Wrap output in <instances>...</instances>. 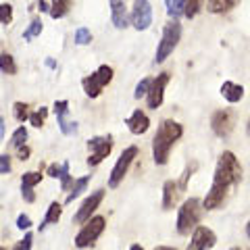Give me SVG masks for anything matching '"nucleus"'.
<instances>
[{
    "mask_svg": "<svg viewBox=\"0 0 250 250\" xmlns=\"http://www.w3.org/2000/svg\"><path fill=\"white\" fill-rule=\"evenodd\" d=\"M233 125H236V117L229 108H221V111H215L213 117H210V129L217 138H229L233 131Z\"/></svg>",
    "mask_w": 250,
    "mask_h": 250,
    "instance_id": "1a4fd4ad",
    "label": "nucleus"
},
{
    "mask_svg": "<svg viewBox=\"0 0 250 250\" xmlns=\"http://www.w3.org/2000/svg\"><path fill=\"white\" fill-rule=\"evenodd\" d=\"M31 242H34V233L27 231V233H25V238L19 240L17 244L13 246V250H31Z\"/></svg>",
    "mask_w": 250,
    "mask_h": 250,
    "instance_id": "c9c22d12",
    "label": "nucleus"
},
{
    "mask_svg": "<svg viewBox=\"0 0 250 250\" xmlns=\"http://www.w3.org/2000/svg\"><path fill=\"white\" fill-rule=\"evenodd\" d=\"M73 0H52L50 2V17L52 19H62L71 9Z\"/></svg>",
    "mask_w": 250,
    "mask_h": 250,
    "instance_id": "412c9836",
    "label": "nucleus"
},
{
    "mask_svg": "<svg viewBox=\"0 0 250 250\" xmlns=\"http://www.w3.org/2000/svg\"><path fill=\"white\" fill-rule=\"evenodd\" d=\"M21 196L25 202H36V194H34V188H21Z\"/></svg>",
    "mask_w": 250,
    "mask_h": 250,
    "instance_id": "58836bf2",
    "label": "nucleus"
},
{
    "mask_svg": "<svg viewBox=\"0 0 250 250\" xmlns=\"http://www.w3.org/2000/svg\"><path fill=\"white\" fill-rule=\"evenodd\" d=\"M17 228H19L21 231H27V229L31 228V219H29L27 215H19V217H17Z\"/></svg>",
    "mask_w": 250,
    "mask_h": 250,
    "instance_id": "4c0bfd02",
    "label": "nucleus"
},
{
    "mask_svg": "<svg viewBox=\"0 0 250 250\" xmlns=\"http://www.w3.org/2000/svg\"><path fill=\"white\" fill-rule=\"evenodd\" d=\"M165 6H167V15L175 21L186 13V0H165Z\"/></svg>",
    "mask_w": 250,
    "mask_h": 250,
    "instance_id": "4be33fe9",
    "label": "nucleus"
},
{
    "mask_svg": "<svg viewBox=\"0 0 250 250\" xmlns=\"http://www.w3.org/2000/svg\"><path fill=\"white\" fill-rule=\"evenodd\" d=\"M125 125H127V129L131 131L134 136H142L148 131V127H150V119H148V115L144 111H134L127 119H125Z\"/></svg>",
    "mask_w": 250,
    "mask_h": 250,
    "instance_id": "dca6fc26",
    "label": "nucleus"
},
{
    "mask_svg": "<svg viewBox=\"0 0 250 250\" xmlns=\"http://www.w3.org/2000/svg\"><path fill=\"white\" fill-rule=\"evenodd\" d=\"M184 186L175 182V179H167L163 184V208L169 210V208H175L179 205V200L184 196Z\"/></svg>",
    "mask_w": 250,
    "mask_h": 250,
    "instance_id": "4468645a",
    "label": "nucleus"
},
{
    "mask_svg": "<svg viewBox=\"0 0 250 250\" xmlns=\"http://www.w3.org/2000/svg\"><path fill=\"white\" fill-rule=\"evenodd\" d=\"M104 228H106L104 217L94 215L90 221H85V223H83V228H82L80 233L75 236V246H77V248H90L94 242H96L100 236H103Z\"/></svg>",
    "mask_w": 250,
    "mask_h": 250,
    "instance_id": "423d86ee",
    "label": "nucleus"
},
{
    "mask_svg": "<svg viewBox=\"0 0 250 250\" xmlns=\"http://www.w3.org/2000/svg\"><path fill=\"white\" fill-rule=\"evenodd\" d=\"M246 236H248V240H250V219H248V223H246Z\"/></svg>",
    "mask_w": 250,
    "mask_h": 250,
    "instance_id": "de8ad7c7",
    "label": "nucleus"
},
{
    "mask_svg": "<svg viewBox=\"0 0 250 250\" xmlns=\"http://www.w3.org/2000/svg\"><path fill=\"white\" fill-rule=\"evenodd\" d=\"M13 21V6L9 2H2L0 4V23H2L4 27H9Z\"/></svg>",
    "mask_w": 250,
    "mask_h": 250,
    "instance_id": "2f4dec72",
    "label": "nucleus"
},
{
    "mask_svg": "<svg viewBox=\"0 0 250 250\" xmlns=\"http://www.w3.org/2000/svg\"><path fill=\"white\" fill-rule=\"evenodd\" d=\"M129 250H144V248L140 246V244H131V246H129Z\"/></svg>",
    "mask_w": 250,
    "mask_h": 250,
    "instance_id": "49530a36",
    "label": "nucleus"
},
{
    "mask_svg": "<svg viewBox=\"0 0 250 250\" xmlns=\"http://www.w3.org/2000/svg\"><path fill=\"white\" fill-rule=\"evenodd\" d=\"M73 40L77 46H88L92 42V31L88 27H77L73 34Z\"/></svg>",
    "mask_w": 250,
    "mask_h": 250,
    "instance_id": "c756f323",
    "label": "nucleus"
},
{
    "mask_svg": "<svg viewBox=\"0 0 250 250\" xmlns=\"http://www.w3.org/2000/svg\"><path fill=\"white\" fill-rule=\"evenodd\" d=\"M242 165L238 161V156L231 150H225L219 154L217 167H215V175H213V184L210 190L205 196V208L207 210H217L225 205V200L229 198V194L236 190L238 184L242 182Z\"/></svg>",
    "mask_w": 250,
    "mask_h": 250,
    "instance_id": "f257e3e1",
    "label": "nucleus"
},
{
    "mask_svg": "<svg viewBox=\"0 0 250 250\" xmlns=\"http://www.w3.org/2000/svg\"><path fill=\"white\" fill-rule=\"evenodd\" d=\"M150 83H152V80H148V77H144L142 82H138L136 92H134V98H136V100H140L142 96H146L148 90H150Z\"/></svg>",
    "mask_w": 250,
    "mask_h": 250,
    "instance_id": "72a5a7b5",
    "label": "nucleus"
},
{
    "mask_svg": "<svg viewBox=\"0 0 250 250\" xmlns=\"http://www.w3.org/2000/svg\"><path fill=\"white\" fill-rule=\"evenodd\" d=\"M38 11L40 13H50V6L44 2V0H38Z\"/></svg>",
    "mask_w": 250,
    "mask_h": 250,
    "instance_id": "79ce46f5",
    "label": "nucleus"
},
{
    "mask_svg": "<svg viewBox=\"0 0 250 250\" xmlns=\"http://www.w3.org/2000/svg\"><path fill=\"white\" fill-rule=\"evenodd\" d=\"M179 40H182V23L179 21H171L163 29V36H161V42L156 46V52H154V62H163L165 59H169V54L177 48Z\"/></svg>",
    "mask_w": 250,
    "mask_h": 250,
    "instance_id": "20e7f679",
    "label": "nucleus"
},
{
    "mask_svg": "<svg viewBox=\"0 0 250 250\" xmlns=\"http://www.w3.org/2000/svg\"><path fill=\"white\" fill-rule=\"evenodd\" d=\"M0 136H4V117H0Z\"/></svg>",
    "mask_w": 250,
    "mask_h": 250,
    "instance_id": "37998d69",
    "label": "nucleus"
},
{
    "mask_svg": "<svg viewBox=\"0 0 250 250\" xmlns=\"http://www.w3.org/2000/svg\"><path fill=\"white\" fill-rule=\"evenodd\" d=\"M202 202L198 198H188L182 207L177 210V233L179 236H188V233H192V229L198 228V221H200V215H202Z\"/></svg>",
    "mask_w": 250,
    "mask_h": 250,
    "instance_id": "7ed1b4c3",
    "label": "nucleus"
},
{
    "mask_svg": "<svg viewBox=\"0 0 250 250\" xmlns=\"http://www.w3.org/2000/svg\"><path fill=\"white\" fill-rule=\"evenodd\" d=\"M59 177H61V190L62 192H67L69 188H73V177H71V173H69V161H65L62 163V167H61V173H59Z\"/></svg>",
    "mask_w": 250,
    "mask_h": 250,
    "instance_id": "a878e982",
    "label": "nucleus"
},
{
    "mask_svg": "<svg viewBox=\"0 0 250 250\" xmlns=\"http://www.w3.org/2000/svg\"><path fill=\"white\" fill-rule=\"evenodd\" d=\"M202 6H205V0H186V13H184V17L186 19H194L200 13Z\"/></svg>",
    "mask_w": 250,
    "mask_h": 250,
    "instance_id": "c85d7f7f",
    "label": "nucleus"
},
{
    "mask_svg": "<svg viewBox=\"0 0 250 250\" xmlns=\"http://www.w3.org/2000/svg\"><path fill=\"white\" fill-rule=\"evenodd\" d=\"M0 173L2 175L11 173V156L9 154H0Z\"/></svg>",
    "mask_w": 250,
    "mask_h": 250,
    "instance_id": "e433bc0d",
    "label": "nucleus"
},
{
    "mask_svg": "<svg viewBox=\"0 0 250 250\" xmlns=\"http://www.w3.org/2000/svg\"><path fill=\"white\" fill-rule=\"evenodd\" d=\"M88 184H90V175H85V177H80V179H75V184H73V188H71V192L67 194V200L65 202H73L80 194L88 188Z\"/></svg>",
    "mask_w": 250,
    "mask_h": 250,
    "instance_id": "5701e85b",
    "label": "nucleus"
},
{
    "mask_svg": "<svg viewBox=\"0 0 250 250\" xmlns=\"http://www.w3.org/2000/svg\"><path fill=\"white\" fill-rule=\"evenodd\" d=\"M42 29H44V23H42L40 19H34V21L29 23V27L23 31V40H25V42L34 40L36 36H40V34H42Z\"/></svg>",
    "mask_w": 250,
    "mask_h": 250,
    "instance_id": "393cba45",
    "label": "nucleus"
},
{
    "mask_svg": "<svg viewBox=\"0 0 250 250\" xmlns=\"http://www.w3.org/2000/svg\"><path fill=\"white\" fill-rule=\"evenodd\" d=\"M17 150V156L21 161H27L29 159V154H31V150H29V146L27 144H23V146H19V148H15Z\"/></svg>",
    "mask_w": 250,
    "mask_h": 250,
    "instance_id": "a19ab883",
    "label": "nucleus"
},
{
    "mask_svg": "<svg viewBox=\"0 0 250 250\" xmlns=\"http://www.w3.org/2000/svg\"><path fill=\"white\" fill-rule=\"evenodd\" d=\"M27 142V129L25 127H17L13 131V136H11V144L15 146V148H19V146H23Z\"/></svg>",
    "mask_w": 250,
    "mask_h": 250,
    "instance_id": "473e14b6",
    "label": "nucleus"
},
{
    "mask_svg": "<svg viewBox=\"0 0 250 250\" xmlns=\"http://www.w3.org/2000/svg\"><path fill=\"white\" fill-rule=\"evenodd\" d=\"M184 136V127L182 123H177L173 119H165L156 134L152 138V156H154V163L156 165H167L169 163V156H171V148L175 146V142Z\"/></svg>",
    "mask_w": 250,
    "mask_h": 250,
    "instance_id": "f03ea898",
    "label": "nucleus"
},
{
    "mask_svg": "<svg viewBox=\"0 0 250 250\" xmlns=\"http://www.w3.org/2000/svg\"><path fill=\"white\" fill-rule=\"evenodd\" d=\"M27 108H29V104L27 103H15L13 104V111H15V119H17L19 123H23V121H25V119H29V111H27Z\"/></svg>",
    "mask_w": 250,
    "mask_h": 250,
    "instance_id": "7c9ffc66",
    "label": "nucleus"
},
{
    "mask_svg": "<svg viewBox=\"0 0 250 250\" xmlns=\"http://www.w3.org/2000/svg\"><path fill=\"white\" fill-rule=\"evenodd\" d=\"M61 215H62V205H61V202H50V207L46 208V215H44V219H42V223L38 225V229L44 231L50 223H59Z\"/></svg>",
    "mask_w": 250,
    "mask_h": 250,
    "instance_id": "aec40b11",
    "label": "nucleus"
},
{
    "mask_svg": "<svg viewBox=\"0 0 250 250\" xmlns=\"http://www.w3.org/2000/svg\"><path fill=\"white\" fill-rule=\"evenodd\" d=\"M221 96L228 100V103L236 104L244 98V88L240 83H233V82H223L221 83Z\"/></svg>",
    "mask_w": 250,
    "mask_h": 250,
    "instance_id": "a211bd4d",
    "label": "nucleus"
},
{
    "mask_svg": "<svg viewBox=\"0 0 250 250\" xmlns=\"http://www.w3.org/2000/svg\"><path fill=\"white\" fill-rule=\"evenodd\" d=\"M152 250H177V248H173V246H156Z\"/></svg>",
    "mask_w": 250,
    "mask_h": 250,
    "instance_id": "c03bdc74",
    "label": "nucleus"
},
{
    "mask_svg": "<svg viewBox=\"0 0 250 250\" xmlns=\"http://www.w3.org/2000/svg\"><path fill=\"white\" fill-rule=\"evenodd\" d=\"M131 25L138 31H144L152 25V6L150 0H134L131 6Z\"/></svg>",
    "mask_w": 250,
    "mask_h": 250,
    "instance_id": "9b49d317",
    "label": "nucleus"
},
{
    "mask_svg": "<svg viewBox=\"0 0 250 250\" xmlns=\"http://www.w3.org/2000/svg\"><path fill=\"white\" fill-rule=\"evenodd\" d=\"M246 134L250 136V119H248V123H246Z\"/></svg>",
    "mask_w": 250,
    "mask_h": 250,
    "instance_id": "09e8293b",
    "label": "nucleus"
},
{
    "mask_svg": "<svg viewBox=\"0 0 250 250\" xmlns=\"http://www.w3.org/2000/svg\"><path fill=\"white\" fill-rule=\"evenodd\" d=\"M240 0H207V11L210 15H225L231 9H236Z\"/></svg>",
    "mask_w": 250,
    "mask_h": 250,
    "instance_id": "6ab92c4d",
    "label": "nucleus"
},
{
    "mask_svg": "<svg viewBox=\"0 0 250 250\" xmlns=\"http://www.w3.org/2000/svg\"><path fill=\"white\" fill-rule=\"evenodd\" d=\"M0 71H2L4 75L17 73V65H15V59L11 57V54H6V52L0 54Z\"/></svg>",
    "mask_w": 250,
    "mask_h": 250,
    "instance_id": "b1692460",
    "label": "nucleus"
},
{
    "mask_svg": "<svg viewBox=\"0 0 250 250\" xmlns=\"http://www.w3.org/2000/svg\"><path fill=\"white\" fill-rule=\"evenodd\" d=\"M138 146H127L125 150L119 154V159H117L115 163V167L111 171V175H108V188H119V184L125 179V175H127V171L131 167V163L136 161V156H138Z\"/></svg>",
    "mask_w": 250,
    "mask_h": 250,
    "instance_id": "6e6552de",
    "label": "nucleus"
},
{
    "mask_svg": "<svg viewBox=\"0 0 250 250\" xmlns=\"http://www.w3.org/2000/svg\"><path fill=\"white\" fill-rule=\"evenodd\" d=\"M169 80H171V73L169 71H163V73H159L152 80L150 90H148V94H146L148 108H159L163 104V100H165V90H167V85H169Z\"/></svg>",
    "mask_w": 250,
    "mask_h": 250,
    "instance_id": "9d476101",
    "label": "nucleus"
},
{
    "mask_svg": "<svg viewBox=\"0 0 250 250\" xmlns=\"http://www.w3.org/2000/svg\"><path fill=\"white\" fill-rule=\"evenodd\" d=\"M229 250H242V248H238V246H233V248H229Z\"/></svg>",
    "mask_w": 250,
    "mask_h": 250,
    "instance_id": "8fccbe9b",
    "label": "nucleus"
},
{
    "mask_svg": "<svg viewBox=\"0 0 250 250\" xmlns=\"http://www.w3.org/2000/svg\"><path fill=\"white\" fill-rule=\"evenodd\" d=\"M52 108H54V115H57L61 134H62V136H73V134H77V123L67 119V113H69V100H57Z\"/></svg>",
    "mask_w": 250,
    "mask_h": 250,
    "instance_id": "2eb2a0df",
    "label": "nucleus"
},
{
    "mask_svg": "<svg viewBox=\"0 0 250 250\" xmlns=\"http://www.w3.org/2000/svg\"><path fill=\"white\" fill-rule=\"evenodd\" d=\"M113 75H115V71H113V67H108V65H100L92 75H85L82 80V88L85 92V96L98 98L100 94H103V90L113 82Z\"/></svg>",
    "mask_w": 250,
    "mask_h": 250,
    "instance_id": "39448f33",
    "label": "nucleus"
},
{
    "mask_svg": "<svg viewBox=\"0 0 250 250\" xmlns=\"http://www.w3.org/2000/svg\"><path fill=\"white\" fill-rule=\"evenodd\" d=\"M198 169V163H190L186 169H184V173H182V179H179V184L184 186V190H188V182H190V177H192V173Z\"/></svg>",
    "mask_w": 250,
    "mask_h": 250,
    "instance_id": "f704fd0d",
    "label": "nucleus"
},
{
    "mask_svg": "<svg viewBox=\"0 0 250 250\" xmlns=\"http://www.w3.org/2000/svg\"><path fill=\"white\" fill-rule=\"evenodd\" d=\"M46 117H48V108H46V106H40V108H36V111L29 115V123L34 125V127L40 129L42 125L46 123Z\"/></svg>",
    "mask_w": 250,
    "mask_h": 250,
    "instance_id": "cd10ccee",
    "label": "nucleus"
},
{
    "mask_svg": "<svg viewBox=\"0 0 250 250\" xmlns=\"http://www.w3.org/2000/svg\"><path fill=\"white\" fill-rule=\"evenodd\" d=\"M42 171H29V173H23L21 177V188H36L42 182Z\"/></svg>",
    "mask_w": 250,
    "mask_h": 250,
    "instance_id": "bb28decb",
    "label": "nucleus"
},
{
    "mask_svg": "<svg viewBox=\"0 0 250 250\" xmlns=\"http://www.w3.org/2000/svg\"><path fill=\"white\" fill-rule=\"evenodd\" d=\"M113 136L108 134V136H94L88 140V150H90V156H88V167L94 169V167H98L100 163H103L108 154H111L113 150Z\"/></svg>",
    "mask_w": 250,
    "mask_h": 250,
    "instance_id": "0eeeda50",
    "label": "nucleus"
},
{
    "mask_svg": "<svg viewBox=\"0 0 250 250\" xmlns=\"http://www.w3.org/2000/svg\"><path fill=\"white\" fill-rule=\"evenodd\" d=\"M215 244H217L215 231L208 229V228H202V225H198V228L194 229L192 240H190V244H188L186 250H208V248H213Z\"/></svg>",
    "mask_w": 250,
    "mask_h": 250,
    "instance_id": "ddd939ff",
    "label": "nucleus"
},
{
    "mask_svg": "<svg viewBox=\"0 0 250 250\" xmlns=\"http://www.w3.org/2000/svg\"><path fill=\"white\" fill-rule=\"evenodd\" d=\"M46 65H48L50 69H57V62H54L52 59H48V61H46Z\"/></svg>",
    "mask_w": 250,
    "mask_h": 250,
    "instance_id": "a18cd8bd",
    "label": "nucleus"
},
{
    "mask_svg": "<svg viewBox=\"0 0 250 250\" xmlns=\"http://www.w3.org/2000/svg\"><path fill=\"white\" fill-rule=\"evenodd\" d=\"M103 198H104V190L92 192L90 196L82 202V207L77 208V213H75V217H73V223L83 225L85 221H90L92 215H94V210H96V208L100 207V202H103Z\"/></svg>",
    "mask_w": 250,
    "mask_h": 250,
    "instance_id": "f8f14e48",
    "label": "nucleus"
},
{
    "mask_svg": "<svg viewBox=\"0 0 250 250\" xmlns=\"http://www.w3.org/2000/svg\"><path fill=\"white\" fill-rule=\"evenodd\" d=\"M61 167H62V163H61V165H59V163H50L48 169H46V175H48V177H57V179H59Z\"/></svg>",
    "mask_w": 250,
    "mask_h": 250,
    "instance_id": "ea45409f",
    "label": "nucleus"
},
{
    "mask_svg": "<svg viewBox=\"0 0 250 250\" xmlns=\"http://www.w3.org/2000/svg\"><path fill=\"white\" fill-rule=\"evenodd\" d=\"M108 6H111V23L117 29H125L129 25V17H127V9H125L123 0H108Z\"/></svg>",
    "mask_w": 250,
    "mask_h": 250,
    "instance_id": "f3484780",
    "label": "nucleus"
}]
</instances>
